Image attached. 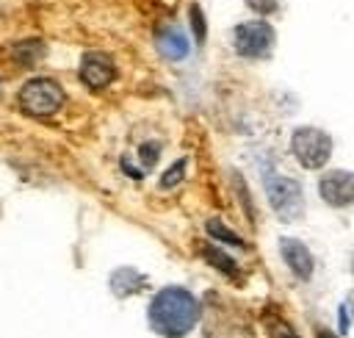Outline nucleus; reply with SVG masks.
Returning <instances> with one entry per match:
<instances>
[{
  "label": "nucleus",
  "mask_w": 354,
  "mask_h": 338,
  "mask_svg": "<svg viewBox=\"0 0 354 338\" xmlns=\"http://www.w3.org/2000/svg\"><path fill=\"white\" fill-rule=\"evenodd\" d=\"M191 28H194L196 42L202 44V42H205V36H207V28H205V14H202V8H199L196 3L191 6Z\"/></svg>",
  "instance_id": "4468645a"
},
{
  "label": "nucleus",
  "mask_w": 354,
  "mask_h": 338,
  "mask_svg": "<svg viewBox=\"0 0 354 338\" xmlns=\"http://www.w3.org/2000/svg\"><path fill=\"white\" fill-rule=\"evenodd\" d=\"M183 175H185V158H180L177 163L169 166V172L160 177V186H163V188H171V186H177V183L183 180Z\"/></svg>",
  "instance_id": "ddd939ff"
},
{
  "label": "nucleus",
  "mask_w": 354,
  "mask_h": 338,
  "mask_svg": "<svg viewBox=\"0 0 354 338\" xmlns=\"http://www.w3.org/2000/svg\"><path fill=\"white\" fill-rule=\"evenodd\" d=\"M155 44H158V53L169 61H183L188 53H191V44H188V36L180 25H163L155 36Z\"/></svg>",
  "instance_id": "1a4fd4ad"
},
{
  "label": "nucleus",
  "mask_w": 354,
  "mask_h": 338,
  "mask_svg": "<svg viewBox=\"0 0 354 338\" xmlns=\"http://www.w3.org/2000/svg\"><path fill=\"white\" fill-rule=\"evenodd\" d=\"M318 194L332 208H348L354 205V172L332 169L318 180Z\"/></svg>",
  "instance_id": "423d86ee"
},
{
  "label": "nucleus",
  "mask_w": 354,
  "mask_h": 338,
  "mask_svg": "<svg viewBox=\"0 0 354 338\" xmlns=\"http://www.w3.org/2000/svg\"><path fill=\"white\" fill-rule=\"evenodd\" d=\"M80 83L88 89H105L116 78V64L105 53H86L80 58Z\"/></svg>",
  "instance_id": "0eeeda50"
},
{
  "label": "nucleus",
  "mask_w": 354,
  "mask_h": 338,
  "mask_svg": "<svg viewBox=\"0 0 354 338\" xmlns=\"http://www.w3.org/2000/svg\"><path fill=\"white\" fill-rule=\"evenodd\" d=\"M279 252H282V260L288 263V269L299 280H310L313 277V269H315L313 255H310V249L299 238H282L279 241Z\"/></svg>",
  "instance_id": "6e6552de"
},
{
  "label": "nucleus",
  "mask_w": 354,
  "mask_h": 338,
  "mask_svg": "<svg viewBox=\"0 0 354 338\" xmlns=\"http://www.w3.org/2000/svg\"><path fill=\"white\" fill-rule=\"evenodd\" d=\"M246 6L252 8V11H257V14H274L277 8H279V0H246Z\"/></svg>",
  "instance_id": "2eb2a0df"
},
{
  "label": "nucleus",
  "mask_w": 354,
  "mask_h": 338,
  "mask_svg": "<svg viewBox=\"0 0 354 338\" xmlns=\"http://www.w3.org/2000/svg\"><path fill=\"white\" fill-rule=\"evenodd\" d=\"M290 152L304 169H321L332 155V139L321 127H296L290 136Z\"/></svg>",
  "instance_id": "7ed1b4c3"
},
{
  "label": "nucleus",
  "mask_w": 354,
  "mask_h": 338,
  "mask_svg": "<svg viewBox=\"0 0 354 338\" xmlns=\"http://www.w3.org/2000/svg\"><path fill=\"white\" fill-rule=\"evenodd\" d=\"M199 252H202V258L205 260H210L218 272H224L227 277H238V266H235V260L230 258V255H224L221 249H216V247H210V244H205V247H199Z\"/></svg>",
  "instance_id": "9b49d317"
},
{
  "label": "nucleus",
  "mask_w": 354,
  "mask_h": 338,
  "mask_svg": "<svg viewBox=\"0 0 354 338\" xmlns=\"http://www.w3.org/2000/svg\"><path fill=\"white\" fill-rule=\"evenodd\" d=\"M41 55H44V42L41 39H25V42H17L11 47V58L19 66H33V64H39Z\"/></svg>",
  "instance_id": "9d476101"
},
{
  "label": "nucleus",
  "mask_w": 354,
  "mask_h": 338,
  "mask_svg": "<svg viewBox=\"0 0 354 338\" xmlns=\"http://www.w3.org/2000/svg\"><path fill=\"white\" fill-rule=\"evenodd\" d=\"M315 338H337V335H332L329 330H318V335H315Z\"/></svg>",
  "instance_id": "dca6fc26"
},
{
  "label": "nucleus",
  "mask_w": 354,
  "mask_h": 338,
  "mask_svg": "<svg viewBox=\"0 0 354 338\" xmlns=\"http://www.w3.org/2000/svg\"><path fill=\"white\" fill-rule=\"evenodd\" d=\"M348 310H351V316H354V294H351V299H348V305H346Z\"/></svg>",
  "instance_id": "f3484780"
},
{
  "label": "nucleus",
  "mask_w": 354,
  "mask_h": 338,
  "mask_svg": "<svg viewBox=\"0 0 354 338\" xmlns=\"http://www.w3.org/2000/svg\"><path fill=\"white\" fill-rule=\"evenodd\" d=\"M274 42H277V33L266 19H249V22L235 25V30H232V47L243 58H266V55H271Z\"/></svg>",
  "instance_id": "20e7f679"
},
{
  "label": "nucleus",
  "mask_w": 354,
  "mask_h": 338,
  "mask_svg": "<svg viewBox=\"0 0 354 338\" xmlns=\"http://www.w3.org/2000/svg\"><path fill=\"white\" fill-rule=\"evenodd\" d=\"M266 194L271 208L277 211V216L282 222H296L304 213V194L301 186L293 177H282V175H268L266 177Z\"/></svg>",
  "instance_id": "39448f33"
},
{
  "label": "nucleus",
  "mask_w": 354,
  "mask_h": 338,
  "mask_svg": "<svg viewBox=\"0 0 354 338\" xmlns=\"http://www.w3.org/2000/svg\"><path fill=\"white\" fill-rule=\"evenodd\" d=\"M64 100L66 94L53 78H30L17 94V103L28 116H53Z\"/></svg>",
  "instance_id": "f03ea898"
},
{
  "label": "nucleus",
  "mask_w": 354,
  "mask_h": 338,
  "mask_svg": "<svg viewBox=\"0 0 354 338\" xmlns=\"http://www.w3.org/2000/svg\"><path fill=\"white\" fill-rule=\"evenodd\" d=\"M207 233H210L213 238L224 241V244H232V247H246V244H243V238H241L238 233H232L227 224H221L218 219H210V222H207Z\"/></svg>",
  "instance_id": "f8f14e48"
},
{
  "label": "nucleus",
  "mask_w": 354,
  "mask_h": 338,
  "mask_svg": "<svg viewBox=\"0 0 354 338\" xmlns=\"http://www.w3.org/2000/svg\"><path fill=\"white\" fill-rule=\"evenodd\" d=\"M199 313H202V305L188 288L166 285L149 299L147 321L163 338H185L196 327Z\"/></svg>",
  "instance_id": "f257e3e1"
}]
</instances>
